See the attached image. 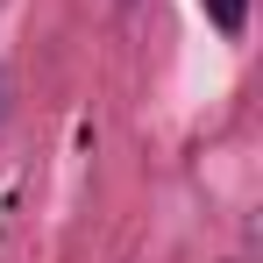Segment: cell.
I'll list each match as a JSON object with an SVG mask.
<instances>
[{
	"label": "cell",
	"mask_w": 263,
	"mask_h": 263,
	"mask_svg": "<svg viewBox=\"0 0 263 263\" xmlns=\"http://www.w3.org/2000/svg\"><path fill=\"white\" fill-rule=\"evenodd\" d=\"M206 14H214V29L220 36H242V22H249V0H199Z\"/></svg>",
	"instance_id": "1"
}]
</instances>
